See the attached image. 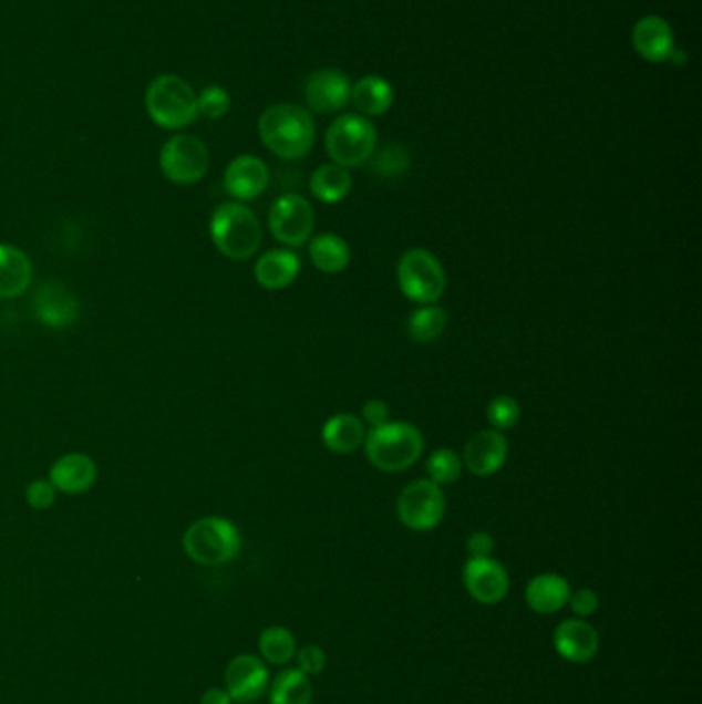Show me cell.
<instances>
[{"mask_svg": "<svg viewBox=\"0 0 702 704\" xmlns=\"http://www.w3.org/2000/svg\"><path fill=\"white\" fill-rule=\"evenodd\" d=\"M371 159H373L371 167H373V172H375L378 176H402L410 167L409 151H404V148L398 147V145L385 147L383 151H380L378 155L373 153Z\"/></svg>", "mask_w": 702, "mask_h": 704, "instance_id": "obj_32", "label": "cell"}, {"mask_svg": "<svg viewBox=\"0 0 702 704\" xmlns=\"http://www.w3.org/2000/svg\"><path fill=\"white\" fill-rule=\"evenodd\" d=\"M147 114L165 131H179L190 126L198 114V95L176 74L157 76L145 93Z\"/></svg>", "mask_w": 702, "mask_h": 704, "instance_id": "obj_5", "label": "cell"}, {"mask_svg": "<svg viewBox=\"0 0 702 704\" xmlns=\"http://www.w3.org/2000/svg\"><path fill=\"white\" fill-rule=\"evenodd\" d=\"M210 155L205 143L192 134H176L162 148L159 167L163 176L177 186H192L208 172Z\"/></svg>", "mask_w": 702, "mask_h": 704, "instance_id": "obj_9", "label": "cell"}, {"mask_svg": "<svg viewBox=\"0 0 702 704\" xmlns=\"http://www.w3.org/2000/svg\"><path fill=\"white\" fill-rule=\"evenodd\" d=\"M365 423L351 412H340L322 428L323 445L338 455H349L357 452L365 443Z\"/></svg>", "mask_w": 702, "mask_h": 704, "instance_id": "obj_23", "label": "cell"}, {"mask_svg": "<svg viewBox=\"0 0 702 704\" xmlns=\"http://www.w3.org/2000/svg\"><path fill=\"white\" fill-rule=\"evenodd\" d=\"M571 583L558 572H541L527 581L526 602L531 612L550 617L567 608L571 596Z\"/></svg>", "mask_w": 702, "mask_h": 704, "instance_id": "obj_20", "label": "cell"}, {"mask_svg": "<svg viewBox=\"0 0 702 704\" xmlns=\"http://www.w3.org/2000/svg\"><path fill=\"white\" fill-rule=\"evenodd\" d=\"M268 227L277 241L289 248H299L306 246L313 235L316 213L303 196L285 194L270 206Z\"/></svg>", "mask_w": 702, "mask_h": 704, "instance_id": "obj_10", "label": "cell"}, {"mask_svg": "<svg viewBox=\"0 0 702 704\" xmlns=\"http://www.w3.org/2000/svg\"><path fill=\"white\" fill-rule=\"evenodd\" d=\"M351 79L338 69H320L303 83V100L316 114H337L351 102Z\"/></svg>", "mask_w": 702, "mask_h": 704, "instance_id": "obj_13", "label": "cell"}, {"mask_svg": "<svg viewBox=\"0 0 702 704\" xmlns=\"http://www.w3.org/2000/svg\"><path fill=\"white\" fill-rule=\"evenodd\" d=\"M462 469H464L462 457L450 447H441L426 459L429 480L435 485H452L455 480H460Z\"/></svg>", "mask_w": 702, "mask_h": 704, "instance_id": "obj_30", "label": "cell"}, {"mask_svg": "<svg viewBox=\"0 0 702 704\" xmlns=\"http://www.w3.org/2000/svg\"><path fill=\"white\" fill-rule=\"evenodd\" d=\"M270 172L268 165L254 155H239L227 165L223 186L235 203H248L258 198L268 188Z\"/></svg>", "mask_w": 702, "mask_h": 704, "instance_id": "obj_17", "label": "cell"}, {"mask_svg": "<svg viewBox=\"0 0 702 704\" xmlns=\"http://www.w3.org/2000/svg\"><path fill=\"white\" fill-rule=\"evenodd\" d=\"M301 272V260L291 250H270L258 258L254 277L266 291H282L291 287Z\"/></svg>", "mask_w": 702, "mask_h": 704, "instance_id": "obj_21", "label": "cell"}, {"mask_svg": "<svg viewBox=\"0 0 702 704\" xmlns=\"http://www.w3.org/2000/svg\"><path fill=\"white\" fill-rule=\"evenodd\" d=\"M462 577L469 598L484 605L503 602L512 587L509 572L493 557L468 558Z\"/></svg>", "mask_w": 702, "mask_h": 704, "instance_id": "obj_11", "label": "cell"}, {"mask_svg": "<svg viewBox=\"0 0 702 704\" xmlns=\"http://www.w3.org/2000/svg\"><path fill=\"white\" fill-rule=\"evenodd\" d=\"M309 190L323 205H337L351 194V172L337 163H326L313 172L309 179Z\"/></svg>", "mask_w": 702, "mask_h": 704, "instance_id": "obj_26", "label": "cell"}, {"mask_svg": "<svg viewBox=\"0 0 702 704\" xmlns=\"http://www.w3.org/2000/svg\"><path fill=\"white\" fill-rule=\"evenodd\" d=\"M445 493L429 478L414 480L395 500V514L400 524L412 531H431L437 528L445 517Z\"/></svg>", "mask_w": 702, "mask_h": 704, "instance_id": "obj_8", "label": "cell"}, {"mask_svg": "<svg viewBox=\"0 0 702 704\" xmlns=\"http://www.w3.org/2000/svg\"><path fill=\"white\" fill-rule=\"evenodd\" d=\"M311 701H313L311 677L299 672L297 667L282 670L268 686L270 704H311Z\"/></svg>", "mask_w": 702, "mask_h": 704, "instance_id": "obj_27", "label": "cell"}, {"mask_svg": "<svg viewBox=\"0 0 702 704\" xmlns=\"http://www.w3.org/2000/svg\"><path fill=\"white\" fill-rule=\"evenodd\" d=\"M48 480L56 488V493L83 495L97 480V464L85 454L62 455L52 464Z\"/></svg>", "mask_w": 702, "mask_h": 704, "instance_id": "obj_19", "label": "cell"}, {"mask_svg": "<svg viewBox=\"0 0 702 704\" xmlns=\"http://www.w3.org/2000/svg\"><path fill=\"white\" fill-rule=\"evenodd\" d=\"M363 445L367 459L373 464V468L395 474L409 469L421 459L425 437L419 426L390 421L383 426L371 428Z\"/></svg>", "mask_w": 702, "mask_h": 704, "instance_id": "obj_3", "label": "cell"}, {"mask_svg": "<svg viewBox=\"0 0 702 704\" xmlns=\"http://www.w3.org/2000/svg\"><path fill=\"white\" fill-rule=\"evenodd\" d=\"M268 686H270V672L262 658L241 653L227 663L225 690L229 692L234 703H256L268 692Z\"/></svg>", "mask_w": 702, "mask_h": 704, "instance_id": "obj_12", "label": "cell"}, {"mask_svg": "<svg viewBox=\"0 0 702 704\" xmlns=\"http://www.w3.org/2000/svg\"><path fill=\"white\" fill-rule=\"evenodd\" d=\"M200 704H234L229 692L223 689H208L200 696Z\"/></svg>", "mask_w": 702, "mask_h": 704, "instance_id": "obj_39", "label": "cell"}, {"mask_svg": "<svg viewBox=\"0 0 702 704\" xmlns=\"http://www.w3.org/2000/svg\"><path fill=\"white\" fill-rule=\"evenodd\" d=\"M210 237L215 248L225 258L241 262L260 250L262 225L248 206L241 203H223L210 217Z\"/></svg>", "mask_w": 702, "mask_h": 704, "instance_id": "obj_2", "label": "cell"}, {"mask_svg": "<svg viewBox=\"0 0 702 704\" xmlns=\"http://www.w3.org/2000/svg\"><path fill=\"white\" fill-rule=\"evenodd\" d=\"M567 605L571 608L575 618H591L593 614H598L600 610V596L589 589V587H581V589H575L569 596V602Z\"/></svg>", "mask_w": 702, "mask_h": 704, "instance_id": "obj_35", "label": "cell"}, {"mask_svg": "<svg viewBox=\"0 0 702 704\" xmlns=\"http://www.w3.org/2000/svg\"><path fill=\"white\" fill-rule=\"evenodd\" d=\"M632 48L641 59L651 64L668 62L675 50L672 25L659 15L639 19L632 28Z\"/></svg>", "mask_w": 702, "mask_h": 704, "instance_id": "obj_18", "label": "cell"}, {"mask_svg": "<svg viewBox=\"0 0 702 704\" xmlns=\"http://www.w3.org/2000/svg\"><path fill=\"white\" fill-rule=\"evenodd\" d=\"M33 311L35 318L48 328L64 330L79 320L81 306L66 284H62L60 280H48L35 291Z\"/></svg>", "mask_w": 702, "mask_h": 704, "instance_id": "obj_14", "label": "cell"}, {"mask_svg": "<svg viewBox=\"0 0 702 704\" xmlns=\"http://www.w3.org/2000/svg\"><path fill=\"white\" fill-rule=\"evenodd\" d=\"M33 266L28 253L16 246L0 244V299H16L30 289Z\"/></svg>", "mask_w": 702, "mask_h": 704, "instance_id": "obj_22", "label": "cell"}, {"mask_svg": "<svg viewBox=\"0 0 702 704\" xmlns=\"http://www.w3.org/2000/svg\"><path fill=\"white\" fill-rule=\"evenodd\" d=\"M351 100L363 116H383L394 103V87L380 74H367L352 87Z\"/></svg>", "mask_w": 702, "mask_h": 704, "instance_id": "obj_24", "label": "cell"}, {"mask_svg": "<svg viewBox=\"0 0 702 704\" xmlns=\"http://www.w3.org/2000/svg\"><path fill=\"white\" fill-rule=\"evenodd\" d=\"M229 107H231L229 93L219 85L205 87L198 95V114H203L208 120H219L229 112Z\"/></svg>", "mask_w": 702, "mask_h": 704, "instance_id": "obj_33", "label": "cell"}, {"mask_svg": "<svg viewBox=\"0 0 702 704\" xmlns=\"http://www.w3.org/2000/svg\"><path fill=\"white\" fill-rule=\"evenodd\" d=\"M258 134L270 153L285 162H297L303 159L316 143V122L301 105L277 103L264 110L258 120Z\"/></svg>", "mask_w": 702, "mask_h": 704, "instance_id": "obj_1", "label": "cell"}, {"mask_svg": "<svg viewBox=\"0 0 702 704\" xmlns=\"http://www.w3.org/2000/svg\"><path fill=\"white\" fill-rule=\"evenodd\" d=\"M186 555L203 567H223L241 550V534L234 521L208 515L196 519L184 534Z\"/></svg>", "mask_w": 702, "mask_h": 704, "instance_id": "obj_4", "label": "cell"}, {"mask_svg": "<svg viewBox=\"0 0 702 704\" xmlns=\"http://www.w3.org/2000/svg\"><path fill=\"white\" fill-rule=\"evenodd\" d=\"M509 455V441L495 428H486L476 433L464 447L462 464L468 468L474 476H493L498 469L505 466Z\"/></svg>", "mask_w": 702, "mask_h": 704, "instance_id": "obj_16", "label": "cell"}, {"mask_svg": "<svg viewBox=\"0 0 702 704\" xmlns=\"http://www.w3.org/2000/svg\"><path fill=\"white\" fill-rule=\"evenodd\" d=\"M378 147V131L373 122L359 114H344L332 122L326 133V151L340 167L365 165Z\"/></svg>", "mask_w": 702, "mask_h": 704, "instance_id": "obj_6", "label": "cell"}, {"mask_svg": "<svg viewBox=\"0 0 702 704\" xmlns=\"http://www.w3.org/2000/svg\"><path fill=\"white\" fill-rule=\"evenodd\" d=\"M486 418L495 431H509L519 423L522 418V408L519 402L512 396H497L491 400L488 408H486Z\"/></svg>", "mask_w": 702, "mask_h": 704, "instance_id": "obj_31", "label": "cell"}, {"mask_svg": "<svg viewBox=\"0 0 702 704\" xmlns=\"http://www.w3.org/2000/svg\"><path fill=\"white\" fill-rule=\"evenodd\" d=\"M258 649H260V658L270 665H287L295 660V653H297V639H295L293 632L289 631L287 627H268L260 632V639H258Z\"/></svg>", "mask_w": 702, "mask_h": 704, "instance_id": "obj_28", "label": "cell"}, {"mask_svg": "<svg viewBox=\"0 0 702 704\" xmlns=\"http://www.w3.org/2000/svg\"><path fill=\"white\" fill-rule=\"evenodd\" d=\"M25 500L31 509L35 511H45L56 503V488L52 486L50 480H33L25 488Z\"/></svg>", "mask_w": 702, "mask_h": 704, "instance_id": "obj_36", "label": "cell"}, {"mask_svg": "<svg viewBox=\"0 0 702 704\" xmlns=\"http://www.w3.org/2000/svg\"><path fill=\"white\" fill-rule=\"evenodd\" d=\"M553 645L569 663H589L600 651V632L586 618H567L553 632Z\"/></svg>", "mask_w": 702, "mask_h": 704, "instance_id": "obj_15", "label": "cell"}, {"mask_svg": "<svg viewBox=\"0 0 702 704\" xmlns=\"http://www.w3.org/2000/svg\"><path fill=\"white\" fill-rule=\"evenodd\" d=\"M398 284L402 294L421 306H431L440 301L447 277L440 260L423 248L404 251L398 262Z\"/></svg>", "mask_w": 702, "mask_h": 704, "instance_id": "obj_7", "label": "cell"}, {"mask_svg": "<svg viewBox=\"0 0 702 704\" xmlns=\"http://www.w3.org/2000/svg\"><path fill=\"white\" fill-rule=\"evenodd\" d=\"M445 328H447V313H445V309L437 308V306H423V308L416 309L410 315L409 325H406L409 337L421 344L440 340Z\"/></svg>", "mask_w": 702, "mask_h": 704, "instance_id": "obj_29", "label": "cell"}, {"mask_svg": "<svg viewBox=\"0 0 702 704\" xmlns=\"http://www.w3.org/2000/svg\"><path fill=\"white\" fill-rule=\"evenodd\" d=\"M309 258L323 275H340L351 265V248L340 235H316L309 239Z\"/></svg>", "mask_w": 702, "mask_h": 704, "instance_id": "obj_25", "label": "cell"}, {"mask_svg": "<svg viewBox=\"0 0 702 704\" xmlns=\"http://www.w3.org/2000/svg\"><path fill=\"white\" fill-rule=\"evenodd\" d=\"M295 660H297V670L311 677V675L322 674L328 663V655L320 645H306L297 649Z\"/></svg>", "mask_w": 702, "mask_h": 704, "instance_id": "obj_34", "label": "cell"}, {"mask_svg": "<svg viewBox=\"0 0 702 704\" xmlns=\"http://www.w3.org/2000/svg\"><path fill=\"white\" fill-rule=\"evenodd\" d=\"M468 558L493 557L495 550V538L488 531H474L466 540Z\"/></svg>", "mask_w": 702, "mask_h": 704, "instance_id": "obj_38", "label": "cell"}, {"mask_svg": "<svg viewBox=\"0 0 702 704\" xmlns=\"http://www.w3.org/2000/svg\"><path fill=\"white\" fill-rule=\"evenodd\" d=\"M361 421L371 428L383 426L390 423V406L383 400H369L361 412Z\"/></svg>", "mask_w": 702, "mask_h": 704, "instance_id": "obj_37", "label": "cell"}]
</instances>
